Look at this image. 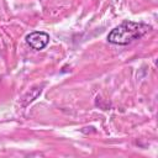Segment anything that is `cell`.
Masks as SVG:
<instances>
[{
  "label": "cell",
  "instance_id": "6da1fadb",
  "mask_svg": "<svg viewBox=\"0 0 158 158\" xmlns=\"http://www.w3.org/2000/svg\"><path fill=\"white\" fill-rule=\"evenodd\" d=\"M152 27L143 22H135V21H125L121 25L116 26L111 32L107 35V41L112 44L126 46L131 42L143 37L148 33Z\"/></svg>",
  "mask_w": 158,
  "mask_h": 158
},
{
  "label": "cell",
  "instance_id": "7a4b0ae2",
  "mask_svg": "<svg viewBox=\"0 0 158 158\" xmlns=\"http://www.w3.org/2000/svg\"><path fill=\"white\" fill-rule=\"evenodd\" d=\"M26 42L31 48H33L36 51H41L48 44L49 35L46 32H42V31H35L26 36Z\"/></svg>",
  "mask_w": 158,
  "mask_h": 158
}]
</instances>
